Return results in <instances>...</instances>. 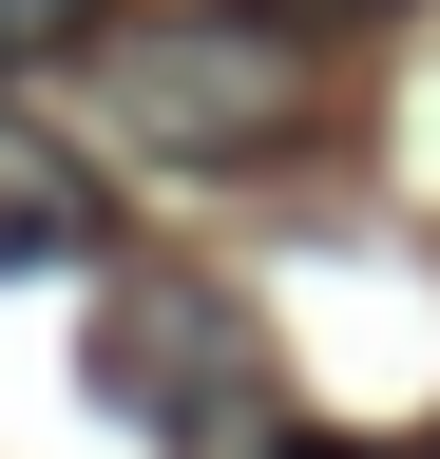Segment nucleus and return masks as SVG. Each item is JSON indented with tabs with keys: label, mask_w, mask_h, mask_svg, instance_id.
<instances>
[{
	"label": "nucleus",
	"mask_w": 440,
	"mask_h": 459,
	"mask_svg": "<svg viewBox=\"0 0 440 459\" xmlns=\"http://www.w3.org/2000/svg\"><path fill=\"white\" fill-rule=\"evenodd\" d=\"M96 77H116V134L134 153H192V172H249V153H288L306 134V57L268 39V20H134V39H96Z\"/></svg>",
	"instance_id": "f257e3e1"
},
{
	"label": "nucleus",
	"mask_w": 440,
	"mask_h": 459,
	"mask_svg": "<svg viewBox=\"0 0 440 459\" xmlns=\"http://www.w3.org/2000/svg\"><path fill=\"white\" fill-rule=\"evenodd\" d=\"M96 383H116V402H153L192 459H211V440H230V459H268V440H288V364H268V325L192 307V287H153V307H116V325H96Z\"/></svg>",
	"instance_id": "f03ea898"
},
{
	"label": "nucleus",
	"mask_w": 440,
	"mask_h": 459,
	"mask_svg": "<svg viewBox=\"0 0 440 459\" xmlns=\"http://www.w3.org/2000/svg\"><path fill=\"white\" fill-rule=\"evenodd\" d=\"M77 249H96V172L0 115V287H20V268H77Z\"/></svg>",
	"instance_id": "7ed1b4c3"
},
{
	"label": "nucleus",
	"mask_w": 440,
	"mask_h": 459,
	"mask_svg": "<svg viewBox=\"0 0 440 459\" xmlns=\"http://www.w3.org/2000/svg\"><path fill=\"white\" fill-rule=\"evenodd\" d=\"M96 0H0V77H39V57H77Z\"/></svg>",
	"instance_id": "20e7f679"
},
{
	"label": "nucleus",
	"mask_w": 440,
	"mask_h": 459,
	"mask_svg": "<svg viewBox=\"0 0 440 459\" xmlns=\"http://www.w3.org/2000/svg\"><path fill=\"white\" fill-rule=\"evenodd\" d=\"M230 20H268V39H325V20H402V0H230Z\"/></svg>",
	"instance_id": "39448f33"
},
{
	"label": "nucleus",
	"mask_w": 440,
	"mask_h": 459,
	"mask_svg": "<svg viewBox=\"0 0 440 459\" xmlns=\"http://www.w3.org/2000/svg\"><path fill=\"white\" fill-rule=\"evenodd\" d=\"M268 459H440V440H268Z\"/></svg>",
	"instance_id": "423d86ee"
}]
</instances>
